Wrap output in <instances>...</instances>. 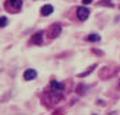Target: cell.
Returning <instances> with one entry per match:
<instances>
[{
    "label": "cell",
    "mask_w": 120,
    "mask_h": 115,
    "mask_svg": "<svg viewBox=\"0 0 120 115\" xmlns=\"http://www.w3.org/2000/svg\"><path fill=\"white\" fill-rule=\"evenodd\" d=\"M42 38H43V31H39L34 35L33 38H31V42L35 45H41L42 44Z\"/></svg>",
    "instance_id": "obj_6"
},
{
    "label": "cell",
    "mask_w": 120,
    "mask_h": 115,
    "mask_svg": "<svg viewBox=\"0 0 120 115\" xmlns=\"http://www.w3.org/2000/svg\"><path fill=\"white\" fill-rule=\"evenodd\" d=\"M89 10H88L86 7H78L77 8V18L81 20V22H84V20H86L88 18H89Z\"/></svg>",
    "instance_id": "obj_2"
},
{
    "label": "cell",
    "mask_w": 120,
    "mask_h": 115,
    "mask_svg": "<svg viewBox=\"0 0 120 115\" xmlns=\"http://www.w3.org/2000/svg\"><path fill=\"white\" fill-rule=\"evenodd\" d=\"M23 6L22 0H7L6 1V8L11 12H18Z\"/></svg>",
    "instance_id": "obj_1"
},
{
    "label": "cell",
    "mask_w": 120,
    "mask_h": 115,
    "mask_svg": "<svg viewBox=\"0 0 120 115\" xmlns=\"http://www.w3.org/2000/svg\"><path fill=\"white\" fill-rule=\"evenodd\" d=\"M50 14H53V6H51V4H45V6L41 8V15L49 16Z\"/></svg>",
    "instance_id": "obj_5"
},
{
    "label": "cell",
    "mask_w": 120,
    "mask_h": 115,
    "mask_svg": "<svg viewBox=\"0 0 120 115\" xmlns=\"http://www.w3.org/2000/svg\"><path fill=\"white\" fill-rule=\"evenodd\" d=\"M37 76H38V73H37L35 69H27V71H24V73H23V79L27 80V81H31L34 79H37Z\"/></svg>",
    "instance_id": "obj_4"
},
{
    "label": "cell",
    "mask_w": 120,
    "mask_h": 115,
    "mask_svg": "<svg viewBox=\"0 0 120 115\" xmlns=\"http://www.w3.org/2000/svg\"><path fill=\"white\" fill-rule=\"evenodd\" d=\"M119 87H120V83H119Z\"/></svg>",
    "instance_id": "obj_13"
},
{
    "label": "cell",
    "mask_w": 120,
    "mask_h": 115,
    "mask_svg": "<svg viewBox=\"0 0 120 115\" xmlns=\"http://www.w3.org/2000/svg\"><path fill=\"white\" fill-rule=\"evenodd\" d=\"M98 4H100V6H109V7H113V4H112V1H111V0H101Z\"/></svg>",
    "instance_id": "obj_10"
},
{
    "label": "cell",
    "mask_w": 120,
    "mask_h": 115,
    "mask_svg": "<svg viewBox=\"0 0 120 115\" xmlns=\"http://www.w3.org/2000/svg\"><path fill=\"white\" fill-rule=\"evenodd\" d=\"M94 68H96V65H92V66H90V68H89V69H88V71H85V72H84V73H80L78 76H80V77H85V76H88L89 73H92V72L94 71Z\"/></svg>",
    "instance_id": "obj_9"
},
{
    "label": "cell",
    "mask_w": 120,
    "mask_h": 115,
    "mask_svg": "<svg viewBox=\"0 0 120 115\" xmlns=\"http://www.w3.org/2000/svg\"><path fill=\"white\" fill-rule=\"evenodd\" d=\"M86 39L90 41V42H97V41H100V35H98V34H90Z\"/></svg>",
    "instance_id": "obj_8"
},
{
    "label": "cell",
    "mask_w": 120,
    "mask_h": 115,
    "mask_svg": "<svg viewBox=\"0 0 120 115\" xmlns=\"http://www.w3.org/2000/svg\"><path fill=\"white\" fill-rule=\"evenodd\" d=\"M51 88H53V91L54 92H62L64 91V84H61V83H58V81H51Z\"/></svg>",
    "instance_id": "obj_7"
},
{
    "label": "cell",
    "mask_w": 120,
    "mask_h": 115,
    "mask_svg": "<svg viewBox=\"0 0 120 115\" xmlns=\"http://www.w3.org/2000/svg\"><path fill=\"white\" fill-rule=\"evenodd\" d=\"M61 31H62L61 24L60 23H55V24H53V26L49 28V37L50 38H57V37L61 34Z\"/></svg>",
    "instance_id": "obj_3"
},
{
    "label": "cell",
    "mask_w": 120,
    "mask_h": 115,
    "mask_svg": "<svg viewBox=\"0 0 120 115\" xmlns=\"http://www.w3.org/2000/svg\"><path fill=\"white\" fill-rule=\"evenodd\" d=\"M0 26L1 27H6L7 26V18L6 16H1V19H0Z\"/></svg>",
    "instance_id": "obj_11"
},
{
    "label": "cell",
    "mask_w": 120,
    "mask_h": 115,
    "mask_svg": "<svg viewBox=\"0 0 120 115\" xmlns=\"http://www.w3.org/2000/svg\"><path fill=\"white\" fill-rule=\"evenodd\" d=\"M82 3L86 6V4H90V3H92V0H82Z\"/></svg>",
    "instance_id": "obj_12"
}]
</instances>
